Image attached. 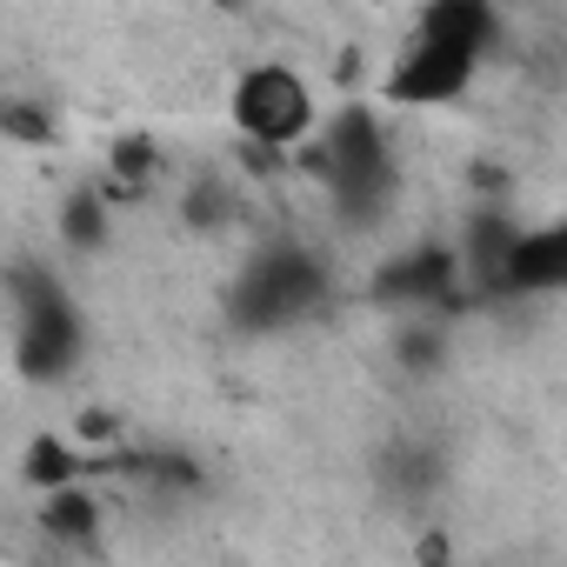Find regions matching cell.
I'll list each match as a JSON object with an SVG mask.
<instances>
[{
  "label": "cell",
  "instance_id": "1",
  "mask_svg": "<svg viewBox=\"0 0 567 567\" xmlns=\"http://www.w3.org/2000/svg\"><path fill=\"white\" fill-rule=\"evenodd\" d=\"M288 154H295V174L321 181L341 200L348 220L388 214V200H394V147H388V127L368 107H341L328 127L295 141Z\"/></svg>",
  "mask_w": 567,
  "mask_h": 567
},
{
  "label": "cell",
  "instance_id": "2",
  "mask_svg": "<svg viewBox=\"0 0 567 567\" xmlns=\"http://www.w3.org/2000/svg\"><path fill=\"white\" fill-rule=\"evenodd\" d=\"M321 301H328V267L301 240H267V247H254L247 267H240V280H234V321L247 334L295 328Z\"/></svg>",
  "mask_w": 567,
  "mask_h": 567
},
{
  "label": "cell",
  "instance_id": "3",
  "mask_svg": "<svg viewBox=\"0 0 567 567\" xmlns=\"http://www.w3.org/2000/svg\"><path fill=\"white\" fill-rule=\"evenodd\" d=\"M8 295H14V361L28 381H68L81 368V348H87V328H81V308L61 280L34 260H21L8 274Z\"/></svg>",
  "mask_w": 567,
  "mask_h": 567
},
{
  "label": "cell",
  "instance_id": "4",
  "mask_svg": "<svg viewBox=\"0 0 567 567\" xmlns=\"http://www.w3.org/2000/svg\"><path fill=\"white\" fill-rule=\"evenodd\" d=\"M227 114H234V127L247 134V147H260V154H288L295 141H308V134L321 127L315 87H308L295 68H280V61H254V68L234 81Z\"/></svg>",
  "mask_w": 567,
  "mask_h": 567
},
{
  "label": "cell",
  "instance_id": "5",
  "mask_svg": "<svg viewBox=\"0 0 567 567\" xmlns=\"http://www.w3.org/2000/svg\"><path fill=\"white\" fill-rule=\"evenodd\" d=\"M368 295L381 301V308H408V315H454V308H467L474 295H467V280H461V260H454V247H441V240H421V247H401L394 260H381L374 267V280H368Z\"/></svg>",
  "mask_w": 567,
  "mask_h": 567
},
{
  "label": "cell",
  "instance_id": "6",
  "mask_svg": "<svg viewBox=\"0 0 567 567\" xmlns=\"http://www.w3.org/2000/svg\"><path fill=\"white\" fill-rule=\"evenodd\" d=\"M474 68H481V54H467L454 41H434V34H414L408 54L388 68V94L401 107H441V101H461L474 87Z\"/></svg>",
  "mask_w": 567,
  "mask_h": 567
},
{
  "label": "cell",
  "instance_id": "7",
  "mask_svg": "<svg viewBox=\"0 0 567 567\" xmlns=\"http://www.w3.org/2000/svg\"><path fill=\"white\" fill-rule=\"evenodd\" d=\"M567 288V227H514L507 260H501V301L514 295H554Z\"/></svg>",
  "mask_w": 567,
  "mask_h": 567
},
{
  "label": "cell",
  "instance_id": "8",
  "mask_svg": "<svg viewBox=\"0 0 567 567\" xmlns=\"http://www.w3.org/2000/svg\"><path fill=\"white\" fill-rule=\"evenodd\" d=\"M414 34H434V41H454L467 54H487L501 41V14H494V0H427Z\"/></svg>",
  "mask_w": 567,
  "mask_h": 567
},
{
  "label": "cell",
  "instance_id": "9",
  "mask_svg": "<svg viewBox=\"0 0 567 567\" xmlns=\"http://www.w3.org/2000/svg\"><path fill=\"white\" fill-rule=\"evenodd\" d=\"M41 534L61 540V547H87L101 534V494L87 481H61V487H41Z\"/></svg>",
  "mask_w": 567,
  "mask_h": 567
},
{
  "label": "cell",
  "instance_id": "10",
  "mask_svg": "<svg viewBox=\"0 0 567 567\" xmlns=\"http://www.w3.org/2000/svg\"><path fill=\"white\" fill-rule=\"evenodd\" d=\"M154 167H161V147L147 141V134H121L114 147H107V181H101V194L121 207V200H141L147 194V181H154Z\"/></svg>",
  "mask_w": 567,
  "mask_h": 567
},
{
  "label": "cell",
  "instance_id": "11",
  "mask_svg": "<svg viewBox=\"0 0 567 567\" xmlns=\"http://www.w3.org/2000/svg\"><path fill=\"white\" fill-rule=\"evenodd\" d=\"M28 487H61V481H87V447L68 441V434H34L28 441V461H21Z\"/></svg>",
  "mask_w": 567,
  "mask_h": 567
},
{
  "label": "cell",
  "instance_id": "12",
  "mask_svg": "<svg viewBox=\"0 0 567 567\" xmlns=\"http://www.w3.org/2000/svg\"><path fill=\"white\" fill-rule=\"evenodd\" d=\"M107 207H114V200H107L101 187H74V194L61 200V240L81 247V254L101 247V240H107Z\"/></svg>",
  "mask_w": 567,
  "mask_h": 567
},
{
  "label": "cell",
  "instance_id": "13",
  "mask_svg": "<svg viewBox=\"0 0 567 567\" xmlns=\"http://www.w3.org/2000/svg\"><path fill=\"white\" fill-rule=\"evenodd\" d=\"M194 227H227L234 214H240V200L220 187V181H200V187H187V207H181Z\"/></svg>",
  "mask_w": 567,
  "mask_h": 567
},
{
  "label": "cell",
  "instance_id": "14",
  "mask_svg": "<svg viewBox=\"0 0 567 567\" xmlns=\"http://www.w3.org/2000/svg\"><path fill=\"white\" fill-rule=\"evenodd\" d=\"M0 134H8V141H28V147H48V141H54V121H48L41 107H28V101H0Z\"/></svg>",
  "mask_w": 567,
  "mask_h": 567
},
{
  "label": "cell",
  "instance_id": "15",
  "mask_svg": "<svg viewBox=\"0 0 567 567\" xmlns=\"http://www.w3.org/2000/svg\"><path fill=\"white\" fill-rule=\"evenodd\" d=\"M74 434H81V447H94V441H114V434H121V421H114L107 408H94V414H81V421H74Z\"/></svg>",
  "mask_w": 567,
  "mask_h": 567
},
{
  "label": "cell",
  "instance_id": "16",
  "mask_svg": "<svg viewBox=\"0 0 567 567\" xmlns=\"http://www.w3.org/2000/svg\"><path fill=\"white\" fill-rule=\"evenodd\" d=\"M368 8H394V0H368Z\"/></svg>",
  "mask_w": 567,
  "mask_h": 567
}]
</instances>
